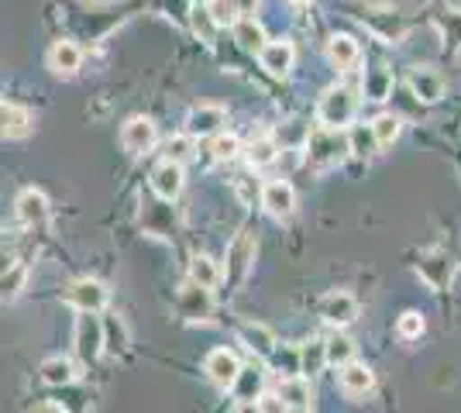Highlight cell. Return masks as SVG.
Wrapping results in <instances>:
<instances>
[{
  "instance_id": "obj_1",
  "label": "cell",
  "mask_w": 461,
  "mask_h": 413,
  "mask_svg": "<svg viewBox=\"0 0 461 413\" xmlns=\"http://www.w3.org/2000/svg\"><path fill=\"white\" fill-rule=\"evenodd\" d=\"M307 162L313 169H330V166H341L351 152V141L341 128H321V131H310L307 141Z\"/></svg>"
},
{
  "instance_id": "obj_2",
  "label": "cell",
  "mask_w": 461,
  "mask_h": 413,
  "mask_svg": "<svg viewBox=\"0 0 461 413\" xmlns=\"http://www.w3.org/2000/svg\"><path fill=\"white\" fill-rule=\"evenodd\" d=\"M355 111H358V97H355L351 86L341 83V86H330L324 97H321L317 118H321L324 128H345V124H351Z\"/></svg>"
},
{
  "instance_id": "obj_3",
  "label": "cell",
  "mask_w": 461,
  "mask_h": 413,
  "mask_svg": "<svg viewBox=\"0 0 461 413\" xmlns=\"http://www.w3.org/2000/svg\"><path fill=\"white\" fill-rule=\"evenodd\" d=\"M455 269H458L455 258L447 256V252H441V248L427 252V256L420 258V265H417V273H420V279L430 290H447L451 279H455Z\"/></svg>"
},
{
  "instance_id": "obj_4",
  "label": "cell",
  "mask_w": 461,
  "mask_h": 413,
  "mask_svg": "<svg viewBox=\"0 0 461 413\" xmlns=\"http://www.w3.org/2000/svg\"><path fill=\"white\" fill-rule=\"evenodd\" d=\"M100 352H104V320L83 310V317L77 320V355L90 365Z\"/></svg>"
},
{
  "instance_id": "obj_5",
  "label": "cell",
  "mask_w": 461,
  "mask_h": 413,
  "mask_svg": "<svg viewBox=\"0 0 461 413\" xmlns=\"http://www.w3.org/2000/svg\"><path fill=\"white\" fill-rule=\"evenodd\" d=\"M338 382H341V393L348 400H366L372 390H375V373L368 369L366 362H355V358H348L345 365H341V375H338Z\"/></svg>"
},
{
  "instance_id": "obj_6",
  "label": "cell",
  "mask_w": 461,
  "mask_h": 413,
  "mask_svg": "<svg viewBox=\"0 0 461 413\" xmlns=\"http://www.w3.org/2000/svg\"><path fill=\"white\" fill-rule=\"evenodd\" d=\"M66 303H73L79 314L90 310V314H100L107 307V286L96 283V279H77L69 290H66Z\"/></svg>"
},
{
  "instance_id": "obj_7",
  "label": "cell",
  "mask_w": 461,
  "mask_h": 413,
  "mask_svg": "<svg viewBox=\"0 0 461 413\" xmlns=\"http://www.w3.org/2000/svg\"><path fill=\"white\" fill-rule=\"evenodd\" d=\"M262 207L276 220L293 217V211H296V193H293V186H289L286 179H272V183L262 186Z\"/></svg>"
},
{
  "instance_id": "obj_8",
  "label": "cell",
  "mask_w": 461,
  "mask_h": 413,
  "mask_svg": "<svg viewBox=\"0 0 461 413\" xmlns=\"http://www.w3.org/2000/svg\"><path fill=\"white\" fill-rule=\"evenodd\" d=\"M321 317H324L330 328H348L355 317H358V300L345 290H334L321 300Z\"/></svg>"
},
{
  "instance_id": "obj_9",
  "label": "cell",
  "mask_w": 461,
  "mask_h": 413,
  "mask_svg": "<svg viewBox=\"0 0 461 413\" xmlns=\"http://www.w3.org/2000/svg\"><path fill=\"white\" fill-rule=\"evenodd\" d=\"M203 373L211 375L213 386L230 390V382L241 373V362H238V355L230 352V348H213V352L207 355V362H203Z\"/></svg>"
},
{
  "instance_id": "obj_10",
  "label": "cell",
  "mask_w": 461,
  "mask_h": 413,
  "mask_svg": "<svg viewBox=\"0 0 461 413\" xmlns=\"http://www.w3.org/2000/svg\"><path fill=\"white\" fill-rule=\"evenodd\" d=\"M152 190L158 200H166V203H173L179 193H183V166L173 162V158H166V162H158L152 173Z\"/></svg>"
},
{
  "instance_id": "obj_11",
  "label": "cell",
  "mask_w": 461,
  "mask_h": 413,
  "mask_svg": "<svg viewBox=\"0 0 461 413\" xmlns=\"http://www.w3.org/2000/svg\"><path fill=\"white\" fill-rule=\"evenodd\" d=\"M155 124L149 118H131L124 128H121V145H124V152H131V156H145L149 148L155 145Z\"/></svg>"
},
{
  "instance_id": "obj_12",
  "label": "cell",
  "mask_w": 461,
  "mask_h": 413,
  "mask_svg": "<svg viewBox=\"0 0 461 413\" xmlns=\"http://www.w3.org/2000/svg\"><path fill=\"white\" fill-rule=\"evenodd\" d=\"M224 124H228L224 107L203 103V107H196L190 118H186V135H190V138H211V135H217Z\"/></svg>"
},
{
  "instance_id": "obj_13",
  "label": "cell",
  "mask_w": 461,
  "mask_h": 413,
  "mask_svg": "<svg viewBox=\"0 0 461 413\" xmlns=\"http://www.w3.org/2000/svg\"><path fill=\"white\" fill-rule=\"evenodd\" d=\"M279 400L286 410H310L313 407V386H310L307 375H286L279 382Z\"/></svg>"
},
{
  "instance_id": "obj_14",
  "label": "cell",
  "mask_w": 461,
  "mask_h": 413,
  "mask_svg": "<svg viewBox=\"0 0 461 413\" xmlns=\"http://www.w3.org/2000/svg\"><path fill=\"white\" fill-rule=\"evenodd\" d=\"M211 310H213L211 290H203V286H196V283H186V286L179 290V314L186 317V320H207Z\"/></svg>"
},
{
  "instance_id": "obj_15",
  "label": "cell",
  "mask_w": 461,
  "mask_h": 413,
  "mask_svg": "<svg viewBox=\"0 0 461 413\" xmlns=\"http://www.w3.org/2000/svg\"><path fill=\"white\" fill-rule=\"evenodd\" d=\"M258 59H262V69H266L269 76H286L289 69H293L296 52H293L289 41H266V45L258 49Z\"/></svg>"
},
{
  "instance_id": "obj_16",
  "label": "cell",
  "mask_w": 461,
  "mask_h": 413,
  "mask_svg": "<svg viewBox=\"0 0 461 413\" xmlns=\"http://www.w3.org/2000/svg\"><path fill=\"white\" fill-rule=\"evenodd\" d=\"M14 214H18L21 224L35 228V224H41L49 217V197L41 190H24L18 197V203H14Z\"/></svg>"
},
{
  "instance_id": "obj_17",
  "label": "cell",
  "mask_w": 461,
  "mask_h": 413,
  "mask_svg": "<svg viewBox=\"0 0 461 413\" xmlns=\"http://www.w3.org/2000/svg\"><path fill=\"white\" fill-rule=\"evenodd\" d=\"M410 90L417 94V100L423 103H438L444 97V76L438 69H413V76H410Z\"/></svg>"
},
{
  "instance_id": "obj_18",
  "label": "cell",
  "mask_w": 461,
  "mask_h": 413,
  "mask_svg": "<svg viewBox=\"0 0 461 413\" xmlns=\"http://www.w3.org/2000/svg\"><path fill=\"white\" fill-rule=\"evenodd\" d=\"M251 258H255V238L245 231V235L238 238L234 245L228 248V275L238 283L241 275L249 273V265H251Z\"/></svg>"
},
{
  "instance_id": "obj_19",
  "label": "cell",
  "mask_w": 461,
  "mask_h": 413,
  "mask_svg": "<svg viewBox=\"0 0 461 413\" xmlns=\"http://www.w3.org/2000/svg\"><path fill=\"white\" fill-rule=\"evenodd\" d=\"M79 62H83V52H79L73 41H56L49 49V66H52V73H59V76H73L79 69Z\"/></svg>"
},
{
  "instance_id": "obj_20",
  "label": "cell",
  "mask_w": 461,
  "mask_h": 413,
  "mask_svg": "<svg viewBox=\"0 0 461 413\" xmlns=\"http://www.w3.org/2000/svg\"><path fill=\"white\" fill-rule=\"evenodd\" d=\"M358 41L348 39V35H334V39L327 41V59L334 69H351L355 62H358Z\"/></svg>"
},
{
  "instance_id": "obj_21",
  "label": "cell",
  "mask_w": 461,
  "mask_h": 413,
  "mask_svg": "<svg viewBox=\"0 0 461 413\" xmlns=\"http://www.w3.org/2000/svg\"><path fill=\"white\" fill-rule=\"evenodd\" d=\"M230 28H234V41H238L245 52H258V49L269 41L266 39V28H262L255 18H238Z\"/></svg>"
},
{
  "instance_id": "obj_22",
  "label": "cell",
  "mask_w": 461,
  "mask_h": 413,
  "mask_svg": "<svg viewBox=\"0 0 461 413\" xmlns=\"http://www.w3.org/2000/svg\"><path fill=\"white\" fill-rule=\"evenodd\" d=\"M230 390H234V400H241V403H255L258 393H262V369L258 365H249V369H241L238 379L230 382Z\"/></svg>"
},
{
  "instance_id": "obj_23",
  "label": "cell",
  "mask_w": 461,
  "mask_h": 413,
  "mask_svg": "<svg viewBox=\"0 0 461 413\" xmlns=\"http://www.w3.org/2000/svg\"><path fill=\"white\" fill-rule=\"evenodd\" d=\"M241 341H245L255 355H262V358H269V355L276 352V335H272L266 324H249V328H241Z\"/></svg>"
},
{
  "instance_id": "obj_24",
  "label": "cell",
  "mask_w": 461,
  "mask_h": 413,
  "mask_svg": "<svg viewBox=\"0 0 461 413\" xmlns=\"http://www.w3.org/2000/svg\"><path fill=\"white\" fill-rule=\"evenodd\" d=\"M190 283L203 286V290H213V286L221 283V269H217V262H213L211 256H193V262H190Z\"/></svg>"
},
{
  "instance_id": "obj_25",
  "label": "cell",
  "mask_w": 461,
  "mask_h": 413,
  "mask_svg": "<svg viewBox=\"0 0 461 413\" xmlns=\"http://www.w3.org/2000/svg\"><path fill=\"white\" fill-rule=\"evenodd\" d=\"M73 379H77L73 362H66V358H45L41 362V382L45 386H69Z\"/></svg>"
},
{
  "instance_id": "obj_26",
  "label": "cell",
  "mask_w": 461,
  "mask_h": 413,
  "mask_svg": "<svg viewBox=\"0 0 461 413\" xmlns=\"http://www.w3.org/2000/svg\"><path fill=\"white\" fill-rule=\"evenodd\" d=\"M327 365V352H324V341L321 337H313V341H307L303 348H300V373L307 375H317L321 369Z\"/></svg>"
},
{
  "instance_id": "obj_27",
  "label": "cell",
  "mask_w": 461,
  "mask_h": 413,
  "mask_svg": "<svg viewBox=\"0 0 461 413\" xmlns=\"http://www.w3.org/2000/svg\"><path fill=\"white\" fill-rule=\"evenodd\" d=\"M28 114L21 111V107H11V103H0V138H18L28 131Z\"/></svg>"
},
{
  "instance_id": "obj_28",
  "label": "cell",
  "mask_w": 461,
  "mask_h": 413,
  "mask_svg": "<svg viewBox=\"0 0 461 413\" xmlns=\"http://www.w3.org/2000/svg\"><path fill=\"white\" fill-rule=\"evenodd\" d=\"M324 352L330 365H345L348 358H355V341L348 335H341V328H338V331L324 341Z\"/></svg>"
},
{
  "instance_id": "obj_29",
  "label": "cell",
  "mask_w": 461,
  "mask_h": 413,
  "mask_svg": "<svg viewBox=\"0 0 461 413\" xmlns=\"http://www.w3.org/2000/svg\"><path fill=\"white\" fill-rule=\"evenodd\" d=\"M389 94H393V73L383 69V66L368 69L366 73V97L368 100H389Z\"/></svg>"
},
{
  "instance_id": "obj_30",
  "label": "cell",
  "mask_w": 461,
  "mask_h": 413,
  "mask_svg": "<svg viewBox=\"0 0 461 413\" xmlns=\"http://www.w3.org/2000/svg\"><path fill=\"white\" fill-rule=\"evenodd\" d=\"M400 118H393V114H379V118L372 121V138H375V145L379 148H389L396 138H400Z\"/></svg>"
},
{
  "instance_id": "obj_31",
  "label": "cell",
  "mask_w": 461,
  "mask_h": 413,
  "mask_svg": "<svg viewBox=\"0 0 461 413\" xmlns=\"http://www.w3.org/2000/svg\"><path fill=\"white\" fill-rule=\"evenodd\" d=\"M124 345H128V328H124V320L117 314H111L104 320V348L107 352H124Z\"/></svg>"
},
{
  "instance_id": "obj_32",
  "label": "cell",
  "mask_w": 461,
  "mask_h": 413,
  "mask_svg": "<svg viewBox=\"0 0 461 413\" xmlns=\"http://www.w3.org/2000/svg\"><path fill=\"white\" fill-rule=\"evenodd\" d=\"M245 156H249V162L255 166V169H262V166H272V162H276V156H279V145H276L272 138H258V141H251Z\"/></svg>"
},
{
  "instance_id": "obj_33",
  "label": "cell",
  "mask_w": 461,
  "mask_h": 413,
  "mask_svg": "<svg viewBox=\"0 0 461 413\" xmlns=\"http://www.w3.org/2000/svg\"><path fill=\"white\" fill-rule=\"evenodd\" d=\"M310 128L303 124V121H289V124H283L279 131H276V145H286V148H303V141H307Z\"/></svg>"
},
{
  "instance_id": "obj_34",
  "label": "cell",
  "mask_w": 461,
  "mask_h": 413,
  "mask_svg": "<svg viewBox=\"0 0 461 413\" xmlns=\"http://www.w3.org/2000/svg\"><path fill=\"white\" fill-rule=\"evenodd\" d=\"M207 14L217 28H230L238 21V4L234 0H207Z\"/></svg>"
},
{
  "instance_id": "obj_35",
  "label": "cell",
  "mask_w": 461,
  "mask_h": 413,
  "mask_svg": "<svg viewBox=\"0 0 461 413\" xmlns=\"http://www.w3.org/2000/svg\"><path fill=\"white\" fill-rule=\"evenodd\" d=\"M423 328H427V324H423V317L417 314V310H406V314L400 317V324H396V331H400L403 341H417V337L423 335Z\"/></svg>"
},
{
  "instance_id": "obj_36",
  "label": "cell",
  "mask_w": 461,
  "mask_h": 413,
  "mask_svg": "<svg viewBox=\"0 0 461 413\" xmlns=\"http://www.w3.org/2000/svg\"><path fill=\"white\" fill-rule=\"evenodd\" d=\"M211 152H213V158L228 162V158H234L238 152H241V141H238L234 135H221V131H217V138H213V145H211Z\"/></svg>"
},
{
  "instance_id": "obj_37",
  "label": "cell",
  "mask_w": 461,
  "mask_h": 413,
  "mask_svg": "<svg viewBox=\"0 0 461 413\" xmlns=\"http://www.w3.org/2000/svg\"><path fill=\"white\" fill-rule=\"evenodd\" d=\"M166 158H173V162H190L193 158V138L190 135H183V138H173L169 145H166Z\"/></svg>"
},
{
  "instance_id": "obj_38",
  "label": "cell",
  "mask_w": 461,
  "mask_h": 413,
  "mask_svg": "<svg viewBox=\"0 0 461 413\" xmlns=\"http://www.w3.org/2000/svg\"><path fill=\"white\" fill-rule=\"evenodd\" d=\"M255 410H269V413H283L286 407H283V400L279 396H269V393H258V400L251 403Z\"/></svg>"
},
{
  "instance_id": "obj_39",
  "label": "cell",
  "mask_w": 461,
  "mask_h": 413,
  "mask_svg": "<svg viewBox=\"0 0 461 413\" xmlns=\"http://www.w3.org/2000/svg\"><path fill=\"white\" fill-rule=\"evenodd\" d=\"M193 28H196V31H203L207 39L213 35V28H217V24L211 21V14H207V7H203V11H200V7L193 11Z\"/></svg>"
},
{
  "instance_id": "obj_40",
  "label": "cell",
  "mask_w": 461,
  "mask_h": 413,
  "mask_svg": "<svg viewBox=\"0 0 461 413\" xmlns=\"http://www.w3.org/2000/svg\"><path fill=\"white\" fill-rule=\"evenodd\" d=\"M18 265V256H14V248H7V245H0V275L11 273Z\"/></svg>"
},
{
  "instance_id": "obj_41",
  "label": "cell",
  "mask_w": 461,
  "mask_h": 413,
  "mask_svg": "<svg viewBox=\"0 0 461 413\" xmlns=\"http://www.w3.org/2000/svg\"><path fill=\"white\" fill-rule=\"evenodd\" d=\"M234 4H238V14H251L258 0H234Z\"/></svg>"
},
{
  "instance_id": "obj_42",
  "label": "cell",
  "mask_w": 461,
  "mask_h": 413,
  "mask_svg": "<svg viewBox=\"0 0 461 413\" xmlns=\"http://www.w3.org/2000/svg\"><path fill=\"white\" fill-rule=\"evenodd\" d=\"M289 4H296V7H303V4H310V0H289Z\"/></svg>"
}]
</instances>
